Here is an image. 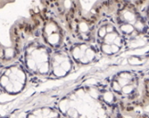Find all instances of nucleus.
I'll list each match as a JSON object with an SVG mask.
<instances>
[{
  "mask_svg": "<svg viewBox=\"0 0 149 118\" xmlns=\"http://www.w3.org/2000/svg\"><path fill=\"white\" fill-rule=\"evenodd\" d=\"M52 51L35 32L32 39H29L22 46L17 60L21 62L29 77H49Z\"/></svg>",
  "mask_w": 149,
  "mask_h": 118,
  "instance_id": "1",
  "label": "nucleus"
},
{
  "mask_svg": "<svg viewBox=\"0 0 149 118\" xmlns=\"http://www.w3.org/2000/svg\"><path fill=\"white\" fill-rule=\"evenodd\" d=\"M113 13L114 23L124 37L138 38L148 29L141 10L132 3L121 0Z\"/></svg>",
  "mask_w": 149,
  "mask_h": 118,
  "instance_id": "2",
  "label": "nucleus"
},
{
  "mask_svg": "<svg viewBox=\"0 0 149 118\" xmlns=\"http://www.w3.org/2000/svg\"><path fill=\"white\" fill-rule=\"evenodd\" d=\"M38 25L35 32L52 50L65 46L69 35L64 22L48 8L38 14Z\"/></svg>",
  "mask_w": 149,
  "mask_h": 118,
  "instance_id": "3",
  "label": "nucleus"
},
{
  "mask_svg": "<svg viewBox=\"0 0 149 118\" xmlns=\"http://www.w3.org/2000/svg\"><path fill=\"white\" fill-rule=\"evenodd\" d=\"M123 36L120 32L114 21L102 17L96 27L94 44L100 53L107 55L117 53L122 46Z\"/></svg>",
  "mask_w": 149,
  "mask_h": 118,
  "instance_id": "4",
  "label": "nucleus"
},
{
  "mask_svg": "<svg viewBox=\"0 0 149 118\" xmlns=\"http://www.w3.org/2000/svg\"><path fill=\"white\" fill-rule=\"evenodd\" d=\"M28 74L20 61L0 66V88L6 91H19L28 81Z\"/></svg>",
  "mask_w": 149,
  "mask_h": 118,
  "instance_id": "5",
  "label": "nucleus"
},
{
  "mask_svg": "<svg viewBox=\"0 0 149 118\" xmlns=\"http://www.w3.org/2000/svg\"><path fill=\"white\" fill-rule=\"evenodd\" d=\"M75 65L85 66L92 63L98 56L99 49L93 42L73 40L68 38L65 46Z\"/></svg>",
  "mask_w": 149,
  "mask_h": 118,
  "instance_id": "6",
  "label": "nucleus"
},
{
  "mask_svg": "<svg viewBox=\"0 0 149 118\" xmlns=\"http://www.w3.org/2000/svg\"><path fill=\"white\" fill-rule=\"evenodd\" d=\"M75 63L65 47L53 50L51 56L49 77L58 79L65 77L73 69Z\"/></svg>",
  "mask_w": 149,
  "mask_h": 118,
  "instance_id": "7",
  "label": "nucleus"
},
{
  "mask_svg": "<svg viewBox=\"0 0 149 118\" xmlns=\"http://www.w3.org/2000/svg\"><path fill=\"white\" fill-rule=\"evenodd\" d=\"M123 1L132 3V4H134V5H136L139 9L141 10L142 7H144V5L147 4V2H148V0H123Z\"/></svg>",
  "mask_w": 149,
  "mask_h": 118,
  "instance_id": "8",
  "label": "nucleus"
},
{
  "mask_svg": "<svg viewBox=\"0 0 149 118\" xmlns=\"http://www.w3.org/2000/svg\"><path fill=\"white\" fill-rule=\"evenodd\" d=\"M144 10H143V11H142V13H143V15H144V17H145V19H146V22H147V24H148V26L149 28V0L147 2V4L144 5Z\"/></svg>",
  "mask_w": 149,
  "mask_h": 118,
  "instance_id": "9",
  "label": "nucleus"
},
{
  "mask_svg": "<svg viewBox=\"0 0 149 118\" xmlns=\"http://www.w3.org/2000/svg\"><path fill=\"white\" fill-rule=\"evenodd\" d=\"M6 2H8V0H0V6L3 5Z\"/></svg>",
  "mask_w": 149,
  "mask_h": 118,
  "instance_id": "10",
  "label": "nucleus"
}]
</instances>
